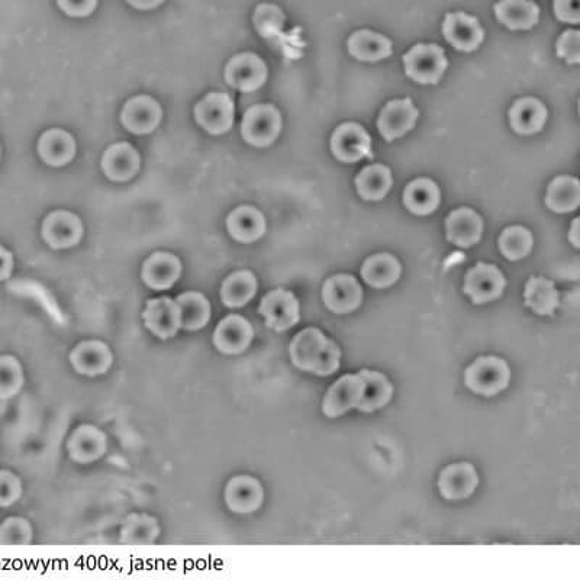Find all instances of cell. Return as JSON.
Here are the masks:
<instances>
[{
    "label": "cell",
    "instance_id": "cell-1",
    "mask_svg": "<svg viewBox=\"0 0 580 580\" xmlns=\"http://www.w3.org/2000/svg\"><path fill=\"white\" fill-rule=\"evenodd\" d=\"M293 366L321 377L331 376L340 369L341 350L318 328H306L295 335L289 346Z\"/></svg>",
    "mask_w": 580,
    "mask_h": 580
},
{
    "label": "cell",
    "instance_id": "cell-2",
    "mask_svg": "<svg viewBox=\"0 0 580 580\" xmlns=\"http://www.w3.org/2000/svg\"><path fill=\"white\" fill-rule=\"evenodd\" d=\"M511 370L507 362L495 356L479 357L464 373L470 391L482 396H495L508 388Z\"/></svg>",
    "mask_w": 580,
    "mask_h": 580
},
{
    "label": "cell",
    "instance_id": "cell-3",
    "mask_svg": "<svg viewBox=\"0 0 580 580\" xmlns=\"http://www.w3.org/2000/svg\"><path fill=\"white\" fill-rule=\"evenodd\" d=\"M406 76L421 85H435L447 70L444 50L434 44H418L404 56Z\"/></svg>",
    "mask_w": 580,
    "mask_h": 580
},
{
    "label": "cell",
    "instance_id": "cell-4",
    "mask_svg": "<svg viewBox=\"0 0 580 580\" xmlns=\"http://www.w3.org/2000/svg\"><path fill=\"white\" fill-rule=\"evenodd\" d=\"M282 131V115L275 106L254 105L247 109L241 122V135L244 141L254 147H267L273 144Z\"/></svg>",
    "mask_w": 580,
    "mask_h": 580
},
{
    "label": "cell",
    "instance_id": "cell-5",
    "mask_svg": "<svg viewBox=\"0 0 580 580\" xmlns=\"http://www.w3.org/2000/svg\"><path fill=\"white\" fill-rule=\"evenodd\" d=\"M234 112V101L228 93L212 92L196 103L195 119L209 134L222 135L231 130Z\"/></svg>",
    "mask_w": 580,
    "mask_h": 580
},
{
    "label": "cell",
    "instance_id": "cell-6",
    "mask_svg": "<svg viewBox=\"0 0 580 580\" xmlns=\"http://www.w3.org/2000/svg\"><path fill=\"white\" fill-rule=\"evenodd\" d=\"M299 301L292 292L285 289H276L267 293L259 306L261 317L264 318L270 330L283 333L295 327L301 318Z\"/></svg>",
    "mask_w": 580,
    "mask_h": 580
},
{
    "label": "cell",
    "instance_id": "cell-7",
    "mask_svg": "<svg viewBox=\"0 0 580 580\" xmlns=\"http://www.w3.org/2000/svg\"><path fill=\"white\" fill-rule=\"evenodd\" d=\"M505 286L507 280L498 267L478 263L467 272L463 290L470 296L473 304L483 305L498 299L504 293Z\"/></svg>",
    "mask_w": 580,
    "mask_h": 580
},
{
    "label": "cell",
    "instance_id": "cell-8",
    "mask_svg": "<svg viewBox=\"0 0 580 580\" xmlns=\"http://www.w3.org/2000/svg\"><path fill=\"white\" fill-rule=\"evenodd\" d=\"M225 80L240 92H254L266 83V63L253 53L237 54L225 67Z\"/></svg>",
    "mask_w": 580,
    "mask_h": 580
},
{
    "label": "cell",
    "instance_id": "cell-9",
    "mask_svg": "<svg viewBox=\"0 0 580 580\" xmlns=\"http://www.w3.org/2000/svg\"><path fill=\"white\" fill-rule=\"evenodd\" d=\"M41 235L53 250H66L77 246L83 237V224L76 214L69 211H54L45 217Z\"/></svg>",
    "mask_w": 580,
    "mask_h": 580
},
{
    "label": "cell",
    "instance_id": "cell-10",
    "mask_svg": "<svg viewBox=\"0 0 580 580\" xmlns=\"http://www.w3.org/2000/svg\"><path fill=\"white\" fill-rule=\"evenodd\" d=\"M331 150L343 163H356L366 157H373L372 138L359 124L348 122L334 131Z\"/></svg>",
    "mask_w": 580,
    "mask_h": 580
},
{
    "label": "cell",
    "instance_id": "cell-11",
    "mask_svg": "<svg viewBox=\"0 0 580 580\" xmlns=\"http://www.w3.org/2000/svg\"><path fill=\"white\" fill-rule=\"evenodd\" d=\"M145 328L160 340H170L182 330L179 306L167 296L150 299L143 312Z\"/></svg>",
    "mask_w": 580,
    "mask_h": 580
},
{
    "label": "cell",
    "instance_id": "cell-12",
    "mask_svg": "<svg viewBox=\"0 0 580 580\" xmlns=\"http://www.w3.org/2000/svg\"><path fill=\"white\" fill-rule=\"evenodd\" d=\"M161 118H163V109L160 103L151 96H134L122 108V125L135 135H147L156 131Z\"/></svg>",
    "mask_w": 580,
    "mask_h": 580
},
{
    "label": "cell",
    "instance_id": "cell-13",
    "mask_svg": "<svg viewBox=\"0 0 580 580\" xmlns=\"http://www.w3.org/2000/svg\"><path fill=\"white\" fill-rule=\"evenodd\" d=\"M254 330L241 315H228L219 321L212 335V343L219 353L227 356L244 353L253 341Z\"/></svg>",
    "mask_w": 580,
    "mask_h": 580
},
{
    "label": "cell",
    "instance_id": "cell-14",
    "mask_svg": "<svg viewBox=\"0 0 580 580\" xmlns=\"http://www.w3.org/2000/svg\"><path fill=\"white\" fill-rule=\"evenodd\" d=\"M363 392L364 382L360 373L343 376L328 389L322 402V412L330 418L341 417L359 406Z\"/></svg>",
    "mask_w": 580,
    "mask_h": 580
},
{
    "label": "cell",
    "instance_id": "cell-15",
    "mask_svg": "<svg viewBox=\"0 0 580 580\" xmlns=\"http://www.w3.org/2000/svg\"><path fill=\"white\" fill-rule=\"evenodd\" d=\"M322 299L325 306L335 314H348L362 305L363 289L356 277L337 275L325 282Z\"/></svg>",
    "mask_w": 580,
    "mask_h": 580
},
{
    "label": "cell",
    "instance_id": "cell-16",
    "mask_svg": "<svg viewBox=\"0 0 580 580\" xmlns=\"http://www.w3.org/2000/svg\"><path fill=\"white\" fill-rule=\"evenodd\" d=\"M70 364L79 375L95 377L105 375L114 363V354L108 344L87 340L70 351Z\"/></svg>",
    "mask_w": 580,
    "mask_h": 580
},
{
    "label": "cell",
    "instance_id": "cell-17",
    "mask_svg": "<svg viewBox=\"0 0 580 580\" xmlns=\"http://www.w3.org/2000/svg\"><path fill=\"white\" fill-rule=\"evenodd\" d=\"M418 109L415 108L411 99H399L391 101L380 112L377 128L380 134L388 143H392L396 138H401L406 132L414 128L418 119Z\"/></svg>",
    "mask_w": 580,
    "mask_h": 580
},
{
    "label": "cell",
    "instance_id": "cell-18",
    "mask_svg": "<svg viewBox=\"0 0 580 580\" xmlns=\"http://www.w3.org/2000/svg\"><path fill=\"white\" fill-rule=\"evenodd\" d=\"M444 38L456 50L470 53L475 51L483 43L485 32L480 27L478 19L475 16L456 12V14H447L443 24Z\"/></svg>",
    "mask_w": 580,
    "mask_h": 580
},
{
    "label": "cell",
    "instance_id": "cell-19",
    "mask_svg": "<svg viewBox=\"0 0 580 580\" xmlns=\"http://www.w3.org/2000/svg\"><path fill=\"white\" fill-rule=\"evenodd\" d=\"M183 267L179 257L166 251H157L144 261L141 279L148 288L167 290L182 276Z\"/></svg>",
    "mask_w": 580,
    "mask_h": 580
},
{
    "label": "cell",
    "instance_id": "cell-20",
    "mask_svg": "<svg viewBox=\"0 0 580 580\" xmlns=\"http://www.w3.org/2000/svg\"><path fill=\"white\" fill-rule=\"evenodd\" d=\"M108 440L102 430L95 425L85 424L77 427L67 440V453L76 463L96 462L105 454Z\"/></svg>",
    "mask_w": 580,
    "mask_h": 580
},
{
    "label": "cell",
    "instance_id": "cell-21",
    "mask_svg": "<svg viewBox=\"0 0 580 580\" xmlns=\"http://www.w3.org/2000/svg\"><path fill=\"white\" fill-rule=\"evenodd\" d=\"M478 485V472L470 463L450 464L438 478V489L447 501H462L469 498Z\"/></svg>",
    "mask_w": 580,
    "mask_h": 580
},
{
    "label": "cell",
    "instance_id": "cell-22",
    "mask_svg": "<svg viewBox=\"0 0 580 580\" xmlns=\"http://www.w3.org/2000/svg\"><path fill=\"white\" fill-rule=\"evenodd\" d=\"M264 499L263 486L253 476H235L225 488V504L235 514H253Z\"/></svg>",
    "mask_w": 580,
    "mask_h": 580
},
{
    "label": "cell",
    "instance_id": "cell-23",
    "mask_svg": "<svg viewBox=\"0 0 580 580\" xmlns=\"http://www.w3.org/2000/svg\"><path fill=\"white\" fill-rule=\"evenodd\" d=\"M140 154L130 143H116L103 153L102 170L112 182H128L140 170Z\"/></svg>",
    "mask_w": 580,
    "mask_h": 580
},
{
    "label": "cell",
    "instance_id": "cell-24",
    "mask_svg": "<svg viewBox=\"0 0 580 580\" xmlns=\"http://www.w3.org/2000/svg\"><path fill=\"white\" fill-rule=\"evenodd\" d=\"M38 154L45 164L61 167L69 164L76 156V140L70 132L61 128L45 131L38 140Z\"/></svg>",
    "mask_w": 580,
    "mask_h": 580
},
{
    "label": "cell",
    "instance_id": "cell-25",
    "mask_svg": "<svg viewBox=\"0 0 580 580\" xmlns=\"http://www.w3.org/2000/svg\"><path fill=\"white\" fill-rule=\"evenodd\" d=\"M227 230L238 243H254L266 232V219L254 206H238L227 219Z\"/></svg>",
    "mask_w": 580,
    "mask_h": 580
},
{
    "label": "cell",
    "instance_id": "cell-26",
    "mask_svg": "<svg viewBox=\"0 0 580 580\" xmlns=\"http://www.w3.org/2000/svg\"><path fill=\"white\" fill-rule=\"evenodd\" d=\"M447 238L457 247L469 248L479 243L482 237V219L469 208L451 212L446 221Z\"/></svg>",
    "mask_w": 580,
    "mask_h": 580
},
{
    "label": "cell",
    "instance_id": "cell-27",
    "mask_svg": "<svg viewBox=\"0 0 580 580\" xmlns=\"http://www.w3.org/2000/svg\"><path fill=\"white\" fill-rule=\"evenodd\" d=\"M493 9L498 21L512 31L531 29L540 18V8L531 0H499Z\"/></svg>",
    "mask_w": 580,
    "mask_h": 580
},
{
    "label": "cell",
    "instance_id": "cell-28",
    "mask_svg": "<svg viewBox=\"0 0 580 580\" xmlns=\"http://www.w3.org/2000/svg\"><path fill=\"white\" fill-rule=\"evenodd\" d=\"M547 121V108L538 99L524 98L512 105L509 124L521 135L536 134L543 130Z\"/></svg>",
    "mask_w": 580,
    "mask_h": 580
},
{
    "label": "cell",
    "instance_id": "cell-29",
    "mask_svg": "<svg viewBox=\"0 0 580 580\" xmlns=\"http://www.w3.org/2000/svg\"><path fill=\"white\" fill-rule=\"evenodd\" d=\"M182 330L199 331L211 321V302L201 292H185L177 296Z\"/></svg>",
    "mask_w": 580,
    "mask_h": 580
},
{
    "label": "cell",
    "instance_id": "cell-30",
    "mask_svg": "<svg viewBox=\"0 0 580 580\" xmlns=\"http://www.w3.org/2000/svg\"><path fill=\"white\" fill-rule=\"evenodd\" d=\"M524 299L525 305L540 317H551L560 305L559 292L546 277H531L525 285Z\"/></svg>",
    "mask_w": 580,
    "mask_h": 580
},
{
    "label": "cell",
    "instance_id": "cell-31",
    "mask_svg": "<svg viewBox=\"0 0 580 580\" xmlns=\"http://www.w3.org/2000/svg\"><path fill=\"white\" fill-rule=\"evenodd\" d=\"M348 51L360 61H380L391 57L392 43L383 35L363 29L351 35L348 40Z\"/></svg>",
    "mask_w": 580,
    "mask_h": 580
},
{
    "label": "cell",
    "instance_id": "cell-32",
    "mask_svg": "<svg viewBox=\"0 0 580 580\" xmlns=\"http://www.w3.org/2000/svg\"><path fill=\"white\" fill-rule=\"evenodd\" d=\"M256 276L248 270L232 273L221 286V301L227 308L237 309L246 306L256 296Z\"/></svg>",
    "mask_w": 580,
    "mask_h": 580
},
{
    "label": "cell",
    "instance_id": "cell-33",
    "mask_svg": "<svg viewBox=\"0 0 580 580\" xmlns=\"http://www.w3.org/2000/svg\"><path fill=\"white\" fill-rule=\"evenodd\" d=\"M401 264L391 254H375L364 261L362 276L372 288L383 289L395 285L401 277Z\"/></svg>",
    "mask_w": 580,
    "mask_h": 580
},
{
    "label": "cell",
    "instance_id": "cell-34",
    "mask_svg": "<svg viewBox=\"0 0 580 580\" xmlns=\"http://www.w3.org/2000/svg\"><path fill=\"white\" fill-rule=\"evenodd\" d=\"M360 376L363 377L364 392L357 409L369 414V412H375L388 405L393 395V386L388 377L367 369L362 370Z\"/></svg>",
    "mask_w": 580,
    "mask_h": 580
},
{
    "label": "cell",
    "instance_id": "cell-35",
    "mask_svg": "<svg viewBox=\"0 0 580 580\" xmlns=\"http://www.w3.org/2000/svg\"><path fill=\"white\" fill-rule=\"evenodd\" d=\"M406 208L415 215H430L440 205V189L430 179H417L406 186L404 192Z\"/></svg>",
    "mask_w": 580,
    "mask_h": 580
},
{
    "label": "cell",
    "instance_id": "cell-36",
    "mask_svg": "<svg viewBox=\"0 0 580 580\" xmlns=\"http://www.w3.org/2000/svg\"><path fill=\"white\" fill-rule=\"evenodd\" d=\"M580 203L579 180L573 176H559L547 189L546 205L557 214L575 211Z\"/></svg>",
    "mask_w": 580,
    "mask_h": 580
},
{
    "label": "cell",
    "instance_id": "cell-37",
    "mask_svg": "<svg viewBox=\"0 0 580 580\" xmlns=\"http://www.w3.org/2000/svg\"><path fill=\"white\" fill-rule=\"evenodd\" d=\"M357 192L366 201H380L392 188L391 170L382 164L366 167L356 177Z\"/></svg>",
    "mask_w": 580,
    "mask_h": 580
},
{
    "label": "cell",
    "instance_id": "cell-38",
    "mask_svg": "<svg viewBox=\"0 0 580 580\" xmlns=\"http://www.w3.org/2000/svg\"><path fill=\"white\" fill-rule=\"evenodd\" d=\"M159 536V521L147 514H132L122 524L121 541L130 546H148Z\"/></svg>",
    "mask_w": 580,
    "mask_h": 580
},
{
    "label": "cell",
    "instance_id": "cell-39",
    "mask_svg": "<svg viewBox=\"0 0 580 580\" xmlns=\"http://www.w3.org/2000/svg\"><path fill=\"white\" fill-rule=\"evenodd\" d=\"M25 376L22 364L12 354L0 356V399L15 398L24 388Z\"/></svg>",
    "mask_w": 580,
    "mask_h": 580
},
{
    "label": "cell",
    "instance_id": "cell-40",
    "mask_svg": "<svg viewBox=\"0 0 580 580\" xmlns=\"http://www.w3.org/2000/svg\"><path fill=\"white\" fill-rule=\"evenodd\" d=\"M499 248L505 259L517 261L524 259L533 248V235L524 227H509L499 238Z\"/></svg>",
    "mask_w": 580,
    "mask_h": 580
},
{
    "label": "cell",
    "instance_id": "cell-41",
    "mask_svg": "<svg viewBox=\"0 0 580 580\" xmlns=\"http://www.w3.org/2000/svg\"><path fill=\"white\" fill-rule=\"evenodd\" d=\"M31 524L22 517H9L0 524V546H28L32 541Z\"/></svg>",
    "mask_w": 580,
    "mask_h": 580
},
{
    "label": "cell",
    "instance_id": "cell-42",
    "mask_svg": "<svg viewBox=\"0 0 580 580\" xmlns=\"http://www.w3.org/2000/svg\"><path fill=\"white\" fill-rule=\"evenodd\" d=\"M21 496V478L12 470L0 469V508L12 507Z\"/></svg>",
    "mask_w": 580,
    "mask_h": 580
},
{
    "label": "cell",
    "instance_id": "cell-43",
    "mask_svg": "<svg viewBox=\"0 0 580 580\" xmlns=\"http://www.w3.org/2000/svg\"><path fill=\"white\" fill-rule=\"evenodd\" d=\"M557 56L566 60L569 64L580 63V32L576 29H569L563 32L562 37L557 41Z\"/></svg>",
    "mask_w": 580,
    "mask_h": 580
},
{
    "label": "cell",
    "instance_id": "cell-44",
    "mask_svg": "<svg viewBox=\"0 0 580 580\" xmlns=\"http://www.w3.org/2000/svg\"><path fill=\"white\" fill-rule=\"evenodd\" d=\"M57 3L64 14L73 18H85L98 6V0H57Z\"/></svg>",
    "mask_w": 580,
    "mask_h": 580
},
{
    "label": "cell",
    "instance_id": "cell-45",
    "mask_svg": "<svg viewBox=\"0 0 580 580\" xmlns=\"http://www.w3.org/2000/svg\"><path fill=\"white\" fill-rule=\"evenodd\" d=\"M554 14L567 24H579L580 0H554Z\"/></svg>",
    "mask_w": 580,
    "mask_h": 580
},
{
    "label": "cell",
    "instance_id": "cell-46",
    "mask_svg": "<svg viewBox=\"0 0 580 580\" xmlns=\"http://www.w3.org/2000/svg\"><path fill=\"white\" fill-rule=\"evenodd\" d=\"M14 256L11 251L0 244V282H5L14 272Z\"/></svg>",
    "mask_w": 580,
    "mask_h": 580
},
{
    "label": "cell",
    "instance_id": "cell-47",
    "mask_svg": "<svg viewBox=\"0 0 580 580\" xmlns=\"http://www.w3.org/2000/svg\"><path fill=\"white\" fill-rule=\"evenodd\" d=\"M132 8L140 9V11H150V9L157 8L164 0H127Z\"/></svg>",
    "mask_w": 580,
    "mask_h": 580
},
{
    "label": "cell",
    "instance_id": "cell-48",
    "mask_svg": "<svg viewBox=\"0 0 580 580\" xmlns=\"http://www.w3.org/2000/svg\"><path fill=\"white\" fill-rule=\"evenodd\" d=\"M569 240L570 243L573 244V246H575L576 248H579L580 243V237H579V219H575V221H573L572 224V228H570V232H569Z\"/></svg>",
    "mask_w": 580,
    "mask_h": 580
}]
</instances>
